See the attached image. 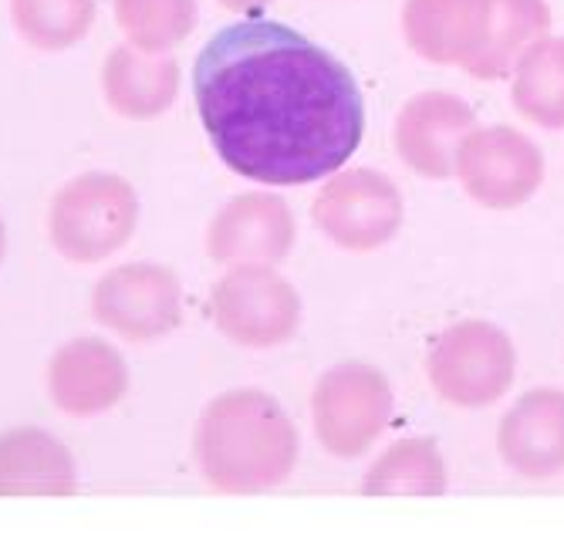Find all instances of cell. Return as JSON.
<instances>
[{
  "instance_id": "6da1fadb",
  "label": "cell",
  "mask_w": 564,
  "mask_h": 550,
  "mask_svg": "<svg viewBox=\"0 0 564 550\" xmlns=\"http://www.w3.org/2000/svg\"><path fill=\"white\" fill-rule=\"evenodd\" d=\"M193 98L224 166L264 186L328 179L366 135L348 65L268 18L227 24L199 47Z\"/></svg>"
},
{
  "instance_id": "7a4b0ae2",
  "label": "cell",
  "mask_w": 564,
  "mask_h": 550,
  "mask_svg": "<svg viewBox=\"0 0 564 550\" xmlns=\"http://www.w3.org/2000/svg\"><path fill=\"white\" fill-rule=\"evenodd\" d=\"M301 439L274 395L261 388H230L203 406L193 429V463L203 483L250 496L281 483L297 466Z\"/></svg>"
},
{
  "instance_id": "3957f363",
  "label": "cell",
  "mask_w": 564,
  "mask_h": 550,
  "mask_svg": "<svg viewBox=\"0 0 564 550\" xmlns=\"http://www.w3.org/2000/svg\"><path fill=\"white\" fill-rule=\"evenodd\" d=\"M139 193L119 173H82L47 207V240L72 264L116 257L139 227Z\"/></svg>"
},
{
  "instance_id": "277c9868",
  "label": "cell",
  "mask_w": 564,
  "mask_h": 550,
  "mask_svg": "<svg viewBox=\"0 0 564 550\" xmlns=\"http://www.w3.org/2000/svg\"><path fill=\"white\" fill-rule=\"evenodd\" d=\"M518 352L510 334L484 318L443 328L426 352V378L446 406L487 409L510 392Z\"/></svg>"
},
{
  "instance_id": "5b68a950",
  "label": "cell",
  "mask_w": 564,
  "mask_h": 550,
  "mask_svg": "<svg viewBox=\"0 0 564 550\" xmlns=\"http://www.w3.org/2000/svg\"><path fill=\"white\" fill-rule=\"evenodd\" d=\"M395 413L389 378L366 362H338L312 388L315 439L335 460H358L382 439Z\"/></svg>"
},
{
  "instance_id": "8992f818",
  "label": "cell",
  "mask_w": 564,
  "mask_h": 550,
  "mask_svg": "<svg viewBox=\"0 0 564 550\" xmlns=\"http://www.w3.org/2000/svg\"><path fill=\"white\" fill-rule=\"evenodd\" d=\"M315 227L348 254H372L392 243L405 220V204L399 186L369 166L338 169L332 173L315 204H312Z\"/></svg>"
},
{
  "instance_id": "52a82bcc",
  "label": "cell",
  "mask_w": 564,
  "mask_h": 550,
  "mask_svg": "<svg viewBox=\"0 0 564 550\" xmlns=\"http://www.w3.org/2000/svg\"><path fill=\"white\" fill-rule=\"evenodd\" d=\"M214 328L253 352L288 344L301 328V294L274 267H227L210 290Z\"/></svg>"
},
{
  "instance_id": "ba28073f",
  "label": "cell",
  "mask_w": 564,
  "mask_h": 550,
  "mask_svg": "<svg viewBox=\"0 0 564 550\" xmlns=\"http://www.w3.org/2000/svg\"><path fill=\"white\" fill-rule=\"evenodd\" d=\"M91 318L126 341H160L183 324V284L166 264H119L95 280Z\"/></svg>"
},
{
  "instance_id": "9c48e42d",
  "label": "cell",
  "mask_w": 564,
  "mask_h": 550,
  "mask_svg": "<svg viewBox=\"0 0 564 550\" xmlns=\"http://www.w3.org/2000/svg\"><path fill=\"white\" fill-rule=\"evenodd\" d=\"M453 176L474 204L487 210H518L544 183V153L514 125H477L459 142Z\"/></svg>"
},
{
  "instance_id": "30bf717a",
  "label": "cell",
  "mask_w": 564,
  "mask_h": 550,
  "mask_svg": "<svg viewBox=\"0 0 564 550\" xmlns=\"http://www.w3.org/2000/svg\"><path fill=\"white\" fill-rule=\"evenodd\" d=\"M297 240L288 199L278 193H237L207 227V254L224 267H278Z\"/></svg>"
},
{
  "instance_id": "8fae6325",
  "label": "cell",
  "mask_w": 564,
  "mask_h": 550,
  "mask_svg": "<svg viewBox=\"0 0 564 550\" xmlns=\"http://www.w3.org/2000/svg\"><path fill=\"white\" fill-rule=\"evenodd\" d=\"M477 129L467 98L453 91H420L392 122L395 156L423 179H449L459 142Z\"/></svg>"
},
{
  "instance_id": "7c38bea8",
  "label": "cell",
  "mask_w": 564,
  "mask_h": 550,
  "mask_svg": "<svg viewBox=\"0 0 564 550\" xmlns=\"http://www.w3.org/2000/svg\"><path fill=\"white\" fill-rule=\"evenodd\" d=\"M129 392V365L106 338H72L47 362V395L65 416L95 419Z\"/></svg>"
},
{
  "instance_id": "4fadbf2b",
  "label": "cell",
  "mask_w": 564,
  "mask_h": 550,
  "mask_svg": "<svg viewBox=\"0 0 564 550\" xmlns=\"http://www.w3.org/2000/svg\"><path fill=\"white\" fill-rule=\"evenodd\" d=\"M497 453L507 470L524 480H551L564 473V392H524L497 426Z\"/></svg>"
},
{
  "instance_id": "5bb4252c",
  "label": "cell",
  "mask_w": 564,
  "mask_h": 550,
  "mask_svg": "<svg viewBox=\"0 0 564 550\" xmlns=\"http://www.w3.org/2000/svg\"><path fill=\"white\" fill-rule=\"evenodd\" d=\"M487 24V0H405L402 34L433 65L470 68Z\"/></svg>"
},
{
  "instance_id": "9a60e30c",
  "label": "cell",
  "mask_w": 564,
  "mask_h": 550,
  "mask_svg": "<svg viewBox=\"0 0 564 550\" xmlns=\"http://www.w3.org/2000/svg\"><path fill=\"white\" fill-rule=\"evenodd\" d=\"M176 91L180 65L170 55H149L132 44H116L101 65V95L122 119H160L176 102Z\"/></svg>"
},
{
  "instance_id": "2e32d148",
  "label": "cell",
  "mask_w": 564,
  "mask_h": 550,
  "mask_svg": "<svg viewBox=\"0 0 564 550\" xmlns=\"http://www.w3.org/2000/svg\"><path fill=\"white\" fill-rule=\"evenodd\" d=\"M75 490L78 466L65 442L34 426L0 432V496H68Z\"/></svg>"
},
{
  "instance_id": "e0dca14e",
  "label": "cell",
  "mask_w": 564,
  "mask_h": 550,
  "mask_svg": "<svg viewBox=\"0 0 564 550\" xmlns=\"http://www.w3.org/2000/svg\"><path fill=\"white\" fill-rule=\"evenodd\" d=\"M551 31L547 0H487V24L467 75L480 81L510 78L518 58Z\"/></svg>"
},
{
  "instance_id": "ac0fdd59",
  "label": "cell",
  "mask_w": 564,
  "mask_h": 550,
  "mask_svg": "<svg viewBox=\"0 0 564 550\" xmlns=\"http://www.w3.org/2000/svg\"><path fill=\"white\" fill-rule=\"evenodd\" d=\"M449 473L433 436H405L392 442L386 453L362 476L366 496H440L446 493Z\"/></svg>"
},
{
  "instance_id": "d6986e66",
  "label": "cell",
  "mask_w": 564,
  "mask_h": 550,
  "mask_svg": "<svg viewBox=\"0 0 564 550\" xmlns=\"http://www.w3.org/2000/svg\"><path fill=\"white\" fill-rule=\"evenodd\" d=\"M510 102L547 132L564 129V37L547 34L518 58L510 72Z\"/></svg>"
},
{
  "instance_id": "ffe728a7",
  "label": "cell",
  "mask_w": 564,
  "mask_h": 550,
  "mask_svg": "<svg viewBox=\"0 0 564 550\" xmlns=\"http://www.w3.org/2000/svg\"><path fill=\"white\" fill-rule=\"evenodd\" d=\"M18 37L37 52H68L95 24V0H11Z\"/></svg>"
},
{
  "instance_id": "44dd1931",
  "label": "cell",
  "mask_w": 564,
  "mask_h": 550,
  "mask_svg": "<svg viewBox=\"0 0 564 550\" xmlns=\"http://www.w3.org/2000/svg\"><path fill=\"white\" fill-rule=\"evenodd\" d=\"M126 44L149 55H170L196 28V0H112Z\"/></svg>"
},
{
  "instance_id": "7402d4cb",
  "label": "cell",
  "mask_w": 564,
  "mask_h": 550,
  "mask_svg": "<svg viewBox=\"0 0 564 550\" xmlns=\"http://www.w3.org/2000/svg\"><path fill=\"white\" fill-rule=\"evenodd\" d=\"M268 4H274V0H220V8H227L234 14H258Z\"/></svg>"
},
{
  "instance_id": "603a6c76",
  "label": "cell",
  "mask_w": 564,
  "mask_h": 550,
  "mask_svg": "<svg viewBox=\"0 0 564 550\" xmlns=\"http://www.w3.org/2000/svg\"><path fill=\"white\" fill-rule=\"evenodd\" d=\"M8 254V227H4V217H0V261Z\"/></svg>"
}]
</instances>
